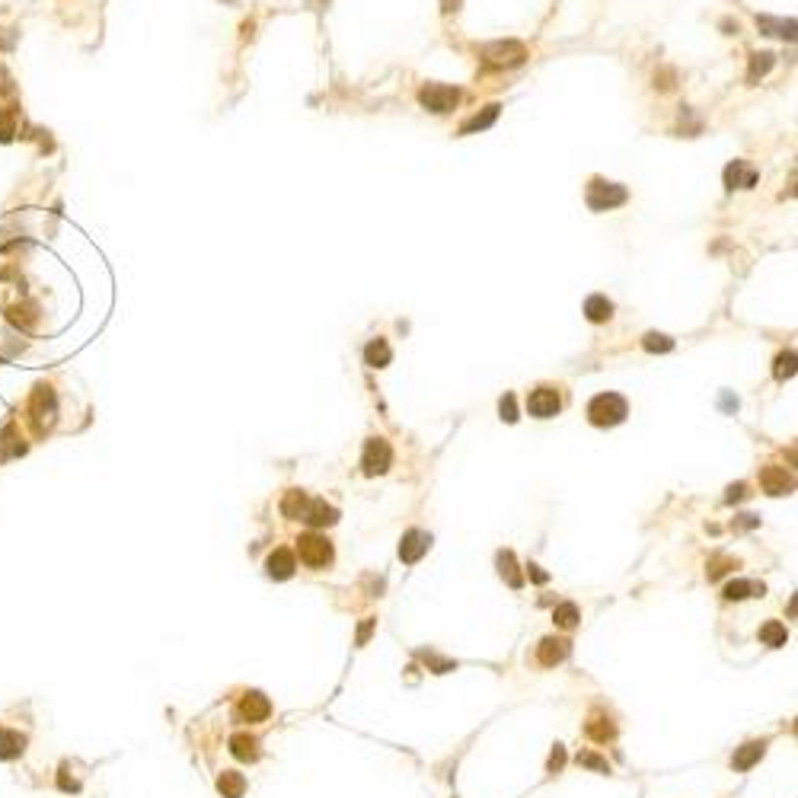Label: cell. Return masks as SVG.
Returning <instances> with one entry per match:
<instances>
[{
    "label": "cell",
    "instance_id": "cell-1",
    "mask_svg": "<svg viewBox=\"0 0 798 798\" xmlns=\"http://www.w3.org/2000/svg\"><path fill=\"white\" fill-rule=\"evenodd\" d=\"M626 415H629V406H626V399L619 393H600V396L591 399V406H588V419L597 428L619 425Z\"/></svg>",
    "mask_w": 798,
    "mask_h": 798
},
{
    "label": "cell",
    "instance_id": "cell-2",
    "mask_svg": "<svg viewBox=\"0 0 798 798\" xmlns=\"http://www.w3.org/2000/svg\"><path fill=\"white\" fill-rule=\"evenodd\" d=\"M55 415H58V403H55V390L45 383H39L33 390V399H29V419H33L35 432H48L55 425Z\"/></svg>",
    "mask_w": 798,
    "mask_h": 798
},
{
    "label": "cell",
    "instance_id": "cell-3",
    "mask_svg": "<svg viewBox=\"0 0 798 798\" xmlns=\"http://www.w3.org/2000/svg\"><path fill=\"white\" fill-rule=\"evenodd\" d=\"M626 198H629V192L623 186H617V182L591 179V186H588V208H594V211L619 208V205H626Z\"/></svg>",
    "mask_w": 798,
    "mask_h": 798
},
{
    "label": "cell",
    "instance_id": "cell-4",
    "mask_svg": "<svg viewBox=\"0 0 798 798\" xmlns=\"http://www.w3.org/2000/svg\"><path fill=\"white\" fill-rule=\"evenodd\" d=\"M297 553H300V562L310 568H322L332 562V546H329L326 536L320 534H303L297 540Z\"/></svg>",
    "mask_w": 798,
    "mask_h": 798
},
{
    "label": "cell",
    "instance_id": "cell-5",
    "mask_svg": "<svg viewBox=\"0 0 798 798\" xmlns=\"http://www.w3.org/2000/svg\"><path fill=\"white\" fill-rule=\"evenodd\" d=\"M479 55L489 67H517L527 58V48L521 42H495V45H485Z\"/></svg>",
    "mask_w": 798,
    "mask_h": 798
},
{
    "label": "cell",
    "instance_id": "cell-6",
    "mask_svg": "<svg viewBox=\"0 0 798 798\" xmlns=\"http://www.w3.org/2000/svg\"><path fill=\"white\" fill-rule=\"evenodd\" d=\"M393 463V447L386 444L383 438H371L364 444V454H361V470L367 476H383Z\"/></svg>",
    "mask_w": 798,
    "mask_h": 798
},
{
    "label": "cell",
    "instance_id": "cell-7",
    "mask_svg": "<svg viewBox=\"0 0 798 798\" xmlns=\"http://www.w3.org/2000/svg\"><path fill=\"white\" fill-rule=\"evenodd\" d=\"M419 103L432 112H451L460 103V90L457 86H444V84H428V86H422Z\"/></svg>",
    "mask_w": 798,
    "mask_h": 798
},
{
    "label": "cell",
    "instance_id": "cell-8",
    "mask_svg": "<svg viewBox=\"0 0 798 798\" xmlns=\"http://www.w3.org/2000/svg\"><path fill=\"white\" fill-rule=\"evenodd\" d=\"M527 409H530V415H536V419H553V415L562 409V399L553 386H536L527 399Z\"/></svg>",
    "mask_w": 798,
    "mask_h": 798
},
{
    "label": "cell",
    "instance_id": "cell-9",
    "mask_svg": "<svg viewBox=\"0 0 798 798\" xmlns=\"http://www.w3.org/2000/svg\"><path fill=\"white\" fill-rule=\"evenodd\" d=\"M760 485H763L766 495H789V492L795 489V479H792V473L782 470V466H766V470L760 473Z\"/></svg>",
    "mask_w": 798,
    "mask_h": 798
},
{
    "label": "cell",
    "instance_id": "cell-10",
    "mask_svg": "<svg viewBox=\"0 0 798 798\" xmlns=\"http://www.w3.org/2000/svg\"><path fill=\"white\" fill-rule=\"evenodd\" d=\"M428 546H432V536L425 534V530H409L406 536H403V543H399V559L403 562H419L422 556L428 553Z\"/></svg>",
    "mask_w": 798,
    "mask_h": 798
},
{
    "label": "cell",
    "instance_id": "cell-11",
    "mask_svg": "<svg viewBox=\"0 0 798 798\" xmlns=\"http://www.w3.org/2000/svg\"><path fill=\"white\" fill-rule=\"evenodd\" d=\"M269 712H271V702L259 690H252V693H246L240 699V719H246V721H265Z\"/></svg>",
    "mask_w": 798,
    "mask_h": 798
},
{
    "label": "cell",
    "instance_id": "cell-12",
    "mask_svg": "<svg viewBox=\"0 0 798 798\" xmlns=\"http://www.w3.org/2000/svg\"><path fill=\"white\" fill-rule=\"evenodd\" d=\"M300 521H307L310 527H329V524L339 521V511L332 505H326L322 498H310L307 502V511H303Z\"/></svg>",
    "mask_w": 798,
    "mask_h": 798
},
{
    "label": "cell",
    "instance_id": "cell-13",
    "mask_svg": "<svg viewBox=\"0 0 798 798\" xmlns=\"http://www.w3.org/2000/svg\"><path fill=\"white\" fill-rule=\"evenodd\" d=\"M568 658V642L566 639H543L540 645H536V661L543 664V668H553V664L566 661Z\"/></svg>",
    "mask_w": 798,
    "mask_h": 798
},
{
    "label": "cell",
    "instance_id": "cell-14",
    "mask_svg": "<svg viewBox=\"0 0 798 798\" xmlns=\"http://www.w3.org/2000/svg\"><path fill=\"white\" fill-rule=\"evenodd\" d=\"M265 568H269V575L275 581H288L291 575H294V568H297V559H294V553H291V549H275V553L269 556V562H265Z\"/></svg>",
    "mask_w": 798,
    "mask_h": 798
},
{
    "label": "cell",
    "instance_id": "cell-15",
    "mask_svg": "<svg viewBox=\"0 0 798 798\" xmlns=\"http://www.w3.org/2000/svg\"><path fill=\"white\" fill-rule=\"evenodd\" d=\"M585 731L591 741H597V744H607V741L617 734V725H613V719L607 712H591V719L585 721Z\"/></svg>",
    "mask_w": 798,
    "mask_h": 798
},
{
    "label": "cell",
    "instance_id": "cell-16",
    "mask_svg": "<svg viewBox=\"0 0 798 798\" xmlns=\"http://www.w3.org/2000/svg\"><path fill=\"white\" fill-rule=\"evenodd\" d=\"M763 751H766V741H747L744 747H738V751H734V757H731V766L734 770H751L753 763H760V757H763Z\"/></svg>",
    "mask_w": 798,
    "mask_h": 798
},
{
    "label": "cell",
    "instance_id": "cell-17",
    "mask_svg": "<svg viewBox=\"0 0 798 798\" xmlns=\"http://www.w3.org/2000/svg\"><path fill=\"white\" fill-rule=\"evenodd\" d=\"M725 182H728V189H753V182H757V169L747 167L744 160H734L731 167L725 169Z\"/></svg>",
    "mask_w": 798,
    "mask_h": 798
},
{
    "label": "cell",
    "instance_id": "cell-18",
    "mask_svg": "<svg viewBox=\"0 0 798 798\" xmlns=\"http://www.w3.org/2000/svg\"><path fill=\"white\" fill-rule=\"evenodd\" d=\"M20 454H26V444H23V438H20V428L7 425L4 432H0V463L10 460V457H20Z\"/></svg>",
    "mask_w": 798,
    "mask_h": 798
},
{
    "label": "cell",
    "instance_id": "cell-19",
    "mask_svg": "<svg viewBox=\"0 0 798 798\" xmlns=\"http://www.w3.org/2000/svg\"><path fill=\"white\" fill-rule=\"evenodd\" d=\"M218 792L224 798H243V792H246V779H243V772H237V770H224L218 776Z\"/></svg>",
    "mask_w": 798,
    "mask_h": 798
},
{
    "label": "cell",
    "instance_id": "cell-20",
    "mask_svg": "<svg viewBox=\"0 0 798 798\" xmlns=\"http://www.w3.org/2000/svg\"><path fill=\"white\" fill-rule=\"evenodd\" d=\"M307 502H310V498L303 495L300 489H288V492H284V498H281V515L291 517V521H300L303 511H307Z\"/></svg>",
    "mask_w": 798,
    "mask_h": 798
},
{
    "label": "cell",
    "instance_id": "cell-21",
    "mask_svg": "<svg viewBox=\"0 0 798 798\" xmlns=\"http://www.w3.org/2000/svg\"><path fill=\"white\" fill-rule=\"evenodd\" d=\"M766 588L757 581H728L725 585V600H744V597H763Z\"/></svg>",
    "mask_w": 798,
    "mask_h": 798
},
{
    "label": "cell",
    "instance_id": "cell-22",
    "mask_svg": "<svg viewBox=\"0 0 798 798\" xmlns=\"http://www.w3.org/2000/svg\"><path fill=\"white\" fill-rule=\"evenodd\" d=\"M585 316H588L591 322H607V320L613 316V303L607 300L604 294H591V297L585 300Z\"/></svg>",
    "mask_w": 798,
    "mask_h": 798
},
{
    "label": "cell",
    "instance_id": "cell-23",
    "mask_svg": "<svg viewBox=\"0 0 798 798\" xmlns=\"http://www.w3.org/2000/svg\"><path fill=\"white\" fill-rule=\"evenodd\" d=\"M23 747H26V738L20 731H10V728H0V760L20 757Z\"/></svg>",
    "mask_w": 798,
    "mask_h": 798
},
{
    "label": "cell",
    "instance_id": "cell-24",
    "mask_svg": "<svg viewBox=\"0 0 798 798\" xmlns=\"http://www.w3.org/2000/svg\"><path fill=\"white\" fill-rule=\"evenodd\" d=\"M230 753L237 760H256L259 757V741L249 734H233L230 738Z\"/></svg>",
    "mask_w": 798,
    "mask_h": 798
},
{
    "label": "cell",
    "instance_id": "cell-25",
    "mask_svg": "<svg viewBox=\"0 0 798 798\" xmlns=\"http://www.w3.org/2000/svg\"><path fill=\"white\" fill-rule=\"evenodd\" d=\"M495 118H498V106L492 103V106H485V109L479 112V116H473L470 122H466L463 128H460V135H473V131H485V128H492V125H495Z\"/></svg>",
    "mask_w": 798,
    "mask_h": 798
},
{
    "label": "cell",
    "instance_id": "cell-26",
    "mask_svg": "<svg viewBox=\"0 0 798 798\" xmlns=\"http://www.w3.org/2000/svg\"><path fill=\"white\" fill-rule=\"evenodd\" d=\"M390 358H393V352H390V345H386L383 339H373L371 345L364 348V361L371 367H386V364H390Z\"/></svg>",
    "mask_w": 798,
    "mask_h": 798
},
{
    "label": "cell",
    "instance_id": "cell-27",
    "mask_svg": "<svg viewBox=\"0 0 798 798\" xmlns=\"http://www.w3.org/2000/svg\"><path fill=\"white\" fill-rule=\"evenodd\" d=\"M498 572H502V578L508 581L511 588H524V578H521V572H517V562L511 553H498Z\"/></svg>",
    "mask_w": 798,
    "mask_h": 798
},
{
    "label": "cell",
    "instance_id": "cell-28",
    "mask_svg": "<svg viewBox=\"0 0 798 798\" xmlns=\"http://www.w3.org/2000/svg\"><path fill=\"white\" fill-rule=\"evenodd\" d=\"M760 639H763V645H770V648H779V645H785L789 632H785V626H782V623L770 619V623L760 626Z\"/></svg>",
    "mask_w": 798,
    "mask_h": 798
},
{
    "label": "cell",
    "instance_id": "cell-29",
    "mask_svg": "<svg viewBox=\"0 0 798 798\" xmlns=\"http://www.w3.org/2000/svg\"><path fill=\"white\" fill-rule=\"evenodd\" d=\"M757 26H760V33H766V35H785V39H795V23H782V20H770V16H760L757 20Z\"/></svg>",
    "mask_w": 798,
    "mask_h": 798
},
{
    "label": "cell",
    "instance_id": "cell-30",
    "mask_svg": "<svg viewBox=\"0 0 798 798\" xmlns=\"http://www.w3.org/2000/svg\"><path fill=\"white\" fill-rule=\"evenodd\" d=\"M553 619H556V626H562V629H575V626H578V607L575 604H559L556 607V613H553Z\"/></svg>",
    "mask_w": 798,
    "mask_h": 798
},
{
    "label": "cell",
    "instance_id": "cell-31",
    "mask_svg": "<svg viewBox=\"0 0 798 798\" xmlns=\"http://www.w3.org/2000/svg\"><path fill=\"white\" fill-rule=\"evenodd\" d=\"M772 64H776V58H772L770 52H760V55H753V58H751V74H747V80H757V77H763V74L770 71Z\"/></svg>",
    "mask_w": 798,
    "mask_h": 798
},
{
    "label": "cell",
    "instance_id": "cell-32",
    "mask_svg": "<svg viewBox=\"0 0 798 798\" xmlns=\"http://www.w3.org/2000/svg\"><path fill=\"white\" fill-rule=\"evenodd\" d=\"M642 345H645V352H670V348H674V339H668V335H661V332H648L642 339Z\"/></svg>",
    "mask_w": 798,
    "mask_h": 798
},
{
    "label": "cell",
    "instance_id": "cell-33",
    "mask_svg": "<svg viewBox=\"0 0 798 798\" xmlns=\"http://www.w3.org/2000/svg\"><path fill=\"white\" fill-rule=\"evenodd\" d=\"M731 568H738V562H734V559H728V556H715V559L709 562L706 575H709V578L715 581V578H721V575H725V572H731Z\"/></svg>",
    "mask_w": 798,
    "mask_h": 798
},
{
    "label": "cell",
    "instance_id": "cell-34",
    "mask_svg": "<svg viewBox=\"0 0 798 798\" xmlns=\"http://www.w3.org/2000/svg\"><path fill=\"white\" fill-rule=\"evenodd\" d=\"M795 373V352H782L776 358V380H789Z\"/></svg>",
    "mask_w": 798,
    "mask_h": 798
},
{
    "label": "cell",
    "instance_id": "cell-35",
    "mask_svg": "<svg viewBox=\"0 0 798 798\" xmlns=\"http://www.w3.org/2000/svg\"><path fill=\"white\" fill-rule=\"evenodd\" d=\"M578 763H581V766H588V770L610 772V763H607L604 757H597V753H591V751H581V753H578Z\"/></svg>",
    "mask_w": 798,
    "mask_h": 798
},
{
    "label": "cell",
    "instance_id": "cell-36",
    "mask_svg": "<svg viewBox=\"0 0 798 798\" xmlns=\"http://www.w3.org/2000/svg\"><path fill=\"white\" fill-rule=\"evenodd\" d=\"M498 412H502V419L508 422V425H515V422H517V403H515V396H511V393H505V396H502Z\"/></svg>",
    "mask_w": 798,
    "mask_h": 798
},
{
    "label": "cell",
    "instance_id": "cell-37",
    "mask_svg": "<svg viewBox=\"0 0 798 798\" xmlns=\"http://www.w3.org/2000/svg\"><path fill=\"white\" fill-rule=\"evenodd\" d=\"M13 131H16L13 112H7L4 106H0V141H10V137H13Z\"/></svg>",
    "mask_w": 798,
    "mask_h": 798
},
{
    "label": "cell",
    "instance_id": "cell-38",
    "mask_svg": "<svg viewBox=\"0 0 798 798\" xmlns=\"http://www.w3.org/2000/svg\"><path fill=\"white\" fill-rule=\"evenodd\" d=\"M562 766H566V747H562V744H556V747H553V753H549V763H546V770H549V772H559Z\"/></svg>",
    "mask_w": 798,
    "mask_h": 798
},
{
    "label": "cell",
    "instance_id": "cell-39",
    "mask_svg": "<svg viewBox=\"0 0 798 798\" xmlns=\"http://www.w3.org/2000/svg\"><path fill=\"white\" fill-rule=\"evenodd\" d=\"M747 495V485L744 483H738V485H731V489H728V502H741V498Z\"/></svg>",
    "mask_w": 798,
    "mask_h": 798
},
{
    "label": "cell",
    "instance_id": "cell-40",
    "mask_svg": "<svg viewBox=\"0 0 798 798\" xmlns=\"http://www.w3.org/2000/svg\"><path fill=\"white\" fill-rule=\"evenodd\" d=\"M58 782H61V789H64V792H77V789H80V785H77V782H74V779H71V776H67V770H61V776H58Z\"/></svg>",
    "mask_w": 798,
    "mask_h": 798
},
{
    "label": "cell",
    "instance_id": "cell-41",
    "mask_svg": "<svg viewBox=\"0 0 798 798\" xmlns=\"http://www.w3.org/2000/svg\"><path fill=\"white\" fill-rule=\"evenodd\" d=\"M371 629H373V619H367V623L361 626V632H358V642H361V645L367 642V636H371Z\"/></svg>",
    "mask_w": 798,
    "mask_h": 798
},
{
    "label": "cell",
    "instance_id": "cell-42",
    "mask_svg": "<svg viewBox=\"0 0 798 798\" xmlns=\"http://www.w3.org/2000/svg\"><path fill=\"white\" fill-rule=\"evenodd\" d=\"M530 578H534V581H540V585H543V581H546V578H549V575H546V572H543V568H540V566H530Z\"/></svg>",
    "mask_w": 798,
    "mask_h": 798
},
{
    "label": "cell",
    "instance_id": "cell-43",
    "mask_svg": "<svg viewBox=\"0 0 798 798\" xmlns=\"http://www.w3.org/2000/svg\"><path fill=\"white\" fill-rule=\"evenodd\" d=\"M757 524H760V521H757V517H753V515H741L738 527H757Z\"/></svg>",
    "mask_w": 798,
    "mask_h": 798
}]
</instances>
